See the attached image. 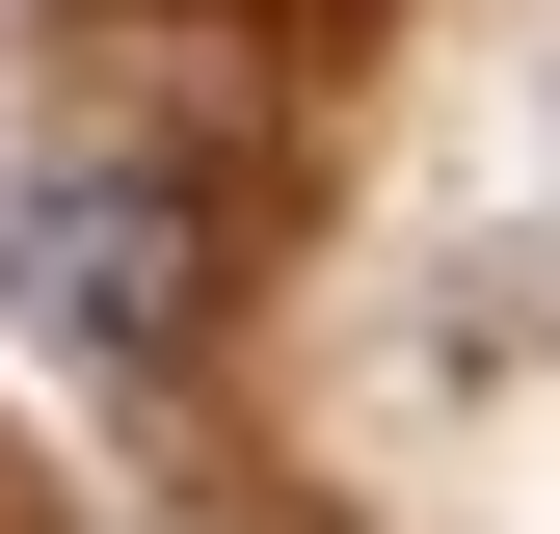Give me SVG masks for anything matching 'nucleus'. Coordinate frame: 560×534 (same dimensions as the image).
I'll return each instance as SVG.
<instances>
[{"mask_svg": "<svg viewBox=\"0 0 560 534\" xmlns=\"http://www.w3.org/2000/svg\"><path fill=\"white\" fill-rule=\"evenodd\" d=\"M54 321H81V348H214V214H187V187H81V214H54Z\"/></svg>", "mask_w": 560, "mask_h": 534, "instance_id": "obj_1", "label": "nucleus"}]
</instances>
